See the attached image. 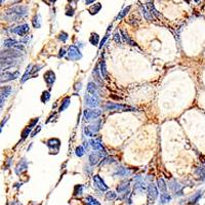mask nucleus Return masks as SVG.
<instances>
[{"label":"nucleus","instance_id":"f257e3e1","mask_svg":"<svg viewBox=\"0 0 205 205\" xmlns=\"http://www.w3.org/2000/svg\"><path fill=\"white\" fill-rule=\"evenodd\" d=\"M28 13V7L24 5H15L5 10L4 19L8 22H17L21 19L25 17Z\"/></svg>","mask_w":205,"mask_h":205},{"label":"nucleus","instance_id":"f03ea898","mask_svg":"<svg viewBox=\"0 0 205 205\" xmlns=\"http://www.w3.org/2000/svg\"><path fill=\"white\" fill-rule=\"evenodd\" d=\"M104 108L108 111H135V109L132 107H128L122 104H116V102H107Z\"/></svg>","mask_w":205,"mask_h":205},{"label":"nucleus","instance_id":"7ed1b4c3","mask_svg":"<svg viewBox=\"0 0 205 205\" xmlns=\"http://www.w3.org/2000/svg\"><path fill=\"white\" fill-rule=\"evenodd\" d=\"M102 115V111L99 109H85L83 112V117L85 120L90 121V120L97 119Z\"/></svg>","mask_w":205,"mask_h":205},{"label":"nucleus","instance_id":"20e7f679","mask_svg":"<svg viewBox=\"0 0 205 205\" xmlns=\"http://www.w3.org/2000/svg\"><path fill=\"white\" fill-rule=\"evenodd\" d=\"M68 57L72 61H78L82 57V53L79 50V48L75 45H71L68 49Z\"/></svg>","mask_w":205,"mask_h":205},{"label":"nucleus","instance_id":"39448f33","mask_svg":"<svg viewBox=\"0 0 205 205\" xmlns=\"http://www.w3.org/2000/svg\"><path fill=\"white\" fill-rule=\"evenodd\" d=\"M3 45L7 48H15V49H21V50L24 49L23 44H22L21 42L17 41V40L12 39V38H8V39L4 40Z\"/></svg>","mask_w":205,"mask_h":205},{"label":"nucleus","instance_id":"423d86ee","mask_svg":"<svg viewBox=\"0 0 205 205\" xmlns=\"http://www.w3.org/2000/svg\"><path fill=\"white\" fill-rule=\"evenodd\" d=\"M84 102H85V105H87L90 108H95L100 105V97L97 95H86L84 97Z\"/></svg>","mask_w":205,"mask_h":205},{"label":"nucleus","instance_id":"0eeeda50","mask_svg":"<svg viewBox=\"0 0 205 205\" xmlns=\"http://www.w3.org/2000/svg\"><path fill=\"white\" fill-rule=\"evenodd\" d=\"M46 145H47V147L49 148L51 153H52V152L57 153V152H59V150H60V147H61V141H60L59 139L52 137V139L47 140Z\"/></svg>","mask_w":205,"mask_h":205},{"label":"nucleus","instance_id":"6e6552de","mask_svg":"<svg viewBox=\"0 0 205 205\" xmlns=\"http://www.w3.org/2000/svg\"><path fill=\"white\" fill-rule=\"evenodd\" d=\"M17 64V59H13V57H1V69L3 70H7L8 68L12 66H15Z\"/></svg>","mask_w":205,"mask_h":205},{"label":"nucleus","instance_id":"1a4fd4ad","mask_svg":"<svg viewBox=\"0 0 205 205\" xmlns=\"http://www.w3.org/2000/svg\"><path fill=\"white\" fill-rule=\"evenodd\" d=\"M29 31H30V26H29L28 24H23V25L15 27L12 30V32L15 33V34L19 35V36H25V35H27L29 33Z\"/></svg>","mask_w":205,"mask_h":205},{"label":"nucleus","instance_id":"9d476101","mask_svg":"<svg viewBox=\"0 0 205 205\" xmlns=\"http://www.w3.org/2000/svg\"><path fill=\"white\" fill-rule=\"evenodd\" d=\"M20 73L19 71H15V72H5L1 74V82H7L10 80H15L17 78H19Z\"/></svg>","mask_w":205,"mask_h":205},{"label":"nucleus","instance_id":"9b49d317","mask_svg":"<svg viewBox=\"0 0 205 205\" xmlns=\"http://www.w3.org/2000/svg\"><path fill=\"white\" fill-rule=\"evenodd\" d=\"M22 55V52L17 49H15V48H9L7 50L2 51L1 57H13V59H17Z\"/></svg>","mask_w":205,"mask_h":205},{"label":"nucleus","instance_id":"f8f14e48","mask_svg":"<svg viewBox=\"0 0 205 205\" xmlns=\"http://www.w3.org/2000/svg\"><path fill=\"white\" fill-rule=\"evenodd\" d=\"M93 184H95V186L97 187V189H100L102 192L108 190V186H107L106 182H104V180H102L100 175H95V177H93Z\"/></svg>","mask_w":205,"mask_h":205},{"label":"nucleus","instance_id":"ddd939ff","mask_svg":"<svg viewBox=\"0 0 205 205\" xmlns=\"http://www.w3.org/2000/svg\"><path fill=\"white\" fill-rule=\"evenodd\" d=\"M44 81L46 82V84H47L48 87H51V86L53 85V83H55V74L53 71L51 70H48L47 72H45V74H44Z\"/></svg>","mask_w":205,"mask_h":205},{"label":"nucleus","instance_id":"4468645a","mask_svg":"<svg viewBox=\"0 0 205 205\" xmlns=\"http://www.w3.org/2000/svg\"><path fill=\"white\" fill-rule=\"evenodd\" d=\"M89 142H90L89 145L91 146V148H92L93 150L99 151V152L102 153V155H106V154H107L106 150H105V148H104V146H102V144L100 141H97V140H91Z\"/></svg>","mask_w":205,"mask_h":205},{"label":"nucleus","instance_id":"2eb2a0df","mask_svg":"<svg viewBox=\"0 0 205 205\" xmlns=\"http://www.w3.org/2000/svg\"><path fill=\"white\" fill-rule=\"evenodd\" d=\"M157 196H158L157 188H156V186L153 184V182H151V184L148 186V197H149V200L153 202L154 200L157 198Z\"/></svg>","mask_w":205,"mask_h":205},{"label":"nucleus","instance_id":"dca6fc26","mask_svg":"<svg viewBox=\"0 0 205 205\" xmlns=\"http://www.w3.org/2000/svg\"><path fill=\"white\" fill-rule=\"evenodd\" d=\"M38 120H39V118H35V119L30 123V125H28L25 129H24L23 132H22V140H25V139H27V137H28V135L31 133V131H32L33 127H34V126L37 124Z\"/></svg>","mask_w":205,"mask_h":205},{"label":"nucleus","instance_id":"f3484780","mask_svg":"<svg viewBox=\"0 0 205 205\" xmlns=\"http://www.w3.org/2000/svg\"><path fill=\"white\" fill-rule=\"evenodd\" d=\"M27 168H28V162H27L26 159H22L19 162V164L17 165V167H15V173L17 174H21L25 170H27Z\"/></svg>","mask_w":205,"mask_h":205},{"label":"nucleus","instance_id":"a211bd4d","mask_svg":"<svg viewBox=\"0 0 205 205\" xmlns=\"http://www.w3.org/2000/svg\"><path fill=\"white\" fill-rule=\"evenodd\" d=\"M131 174V170L129 168H126V167H117L116 171L114 172V175H118V177H128V175Z\"/></svg>","mask_w":205,"mask_h":205},{"label":"nucleus","instance_id":"6ab92c4d","mask_svg":"<svg viewBox=\"0 0 205 205\" xmlns=\"http://www.w3.org/2000/svg\"><path fill=\"white\" fill-rule=\"evenodd\" d=\"M102 154V153H97V152H93L89 155V163L90 165L95 166L99 163V161L101 160Z\"/></svg>","mask_w":205,"mask_h":205},{"label":"nucleus","instance_id":"aec40b11","mask_svg":"<svg viewBox=\"0 0 205 205\" xmlns=\"http://www.w3.org/2000/svg\"><path fill=\"white\" fill-rule=\"evenodd\" d=\"M87 91L90 93V95H99V86L97 85L95 82H88L87 84Z\"/></svg>","mask_w":205,"mask_h":205},{"label":"nucleus","instance_id":"412c9836","mask_svg":"<svg viewBox=\"0 0 205 205\" xmlns=\"http://www.w3.org/2000/svg\"><path fill=\"white\" fill-rule=\"evenodd\" d=\"M141 10H142V15H144V17H146L147 21H154V20H155V17H154V15L150 12V10H149V8L146 7V6L142 5L141 6Z\"/></svg>","mask_w":205,"mask_h":205},{"label":"nucleus","instance_id":"4be33fe9","mask_svg":"<svg viewBox=\"0 0 205 205\" xmlns=\"http://www.w3.org/2000/svg\"><path fill=\"white\" fill-rule=\"evenodd\" d=\"M101 125H102V120L101 119H97L95 122H93L92 124H90L88 127H89L90 131L92 132V134H95V133H97V131L101 129Z\"/></svg>","mask_w":205,"mask_h":205},{"label":"nucleus","instance_id":"5701e85b","mask_svg":"<svg viewBox=\"0 0 205 205\" xmlns=\"http://www.w3.org/2000/svg\"><path fill=\"white\" fill-rule=\"evenodd\" d=\"M117 192L121 194L129 193V182H122L117 187Z\"/></svg>","mask_w":205,"mask_h":205},{"label":"nucleus","instance_id":"b1692460","mask_svg":"<svg viewBox=\"0 0 205 205\" xmlns=\"http://www.w3.org/2000/svg\"><path fill=\"white\" fill-rule=\"evenodd\" d=\"M102 9V3H95L88 8V12H90V15H97L101 12Z\"/></svg>","mask_w":205,"mask_h":205},{"label":"nucleus","instance_id":"393cba45","mask_svg":"<svg viewBox=\"0 0 205 205\" xmlns=\"http://www.w3.org/2000/svg\"><path fill=\"white\" fill-rule=\"evenodd\" d=\"M70 102H71L70 97H64L63 101H62V105L60 106V108H59V112H63V111L66 110V109L68 108L69 106H70Z\"/></svg>","mask_w":205,"mask_h":205},{"label":"nucleus","instance_id":"a878e982","mask_svg":"<svg viewBox=\"0 0 205 205\" xmlns=\"http://www.w3.org/2000/svg\"><path fill=\"white\" fill-rule=\"evenodd\" d=\"M32 24L35 29H39L40 27H41V15H40L39 13H36V15L33 17Z\"/></svg>","mask_w":205,"mask_h":205},{"label":"nucleus","instance_id":"bb28decb","mask_svg":"<svg viewBox=\"0 0 205 205\" xmlns=\"http://www.w3.org/2000/svg\"><path fill=\"white\" fill-rule=\"evenodd\" d=\"M32 68H33L32 65H29V66L27 67L25 74L23 75V77H22V80H21L22 83H25V82L27 81V80L29 79V77H30L31 75H32Z\"/></svg>","mask_w":205,"mask_h":205},{"label":"nucleus","instance_id":"cd10ccee","mask_svg":"<svg viewBox=\"0 0 205 205\" xmlns=\"http://www.w3.org/2000/svg\"><path fill=\"white\" fill-rule=\"evenodd\" d=\"M130 8H131V6L130 5H128L127 7H125V8H123V9L121 10L119 13L117 15V17H115V21H120V20H122L123 19L124 17H125L126 15L129 12V10H130Z\"/></svg>","mask_w":205,"mask_h":205},{"label":"nucleus","instance_id":"c85d7f7f","mask_svg":"<svg viewBox=\"0 0 205 205\" xmlns=\"http://www.w3.org/2000/svg\"><path fill=\"white\" fill-rule=\"evenodd\" d=\"M121 36L123 37V39L125 40L126 42H127L129 45H131V46H137V43H135V42L133 41V40L128 36V34H127V33H126L124 30H121Z\"/></svg>","mask_w":205,"mask_h":205},{"label":"nucleus","instance_id":"c756f323","mask_svg":"<svg viewBox=\"0 0 205 205\" xmlns=\"http://www.w3.org/2000/svg\"><path fill=\"white\" fill-rule=\"evenodd\" d=\"M100 71H101L102 77L104 78V79H108V72H107V70H106V63H105L104 57H102L101 61V70Z\"/></svg>","mask_w":205,"mask_h":205},{"label":"nucleus","instance_id":"7c9ffc66","mask_svg":"<svg viewBox=\"0 0 205 205\" xmlns=\"http://www.w3.org/2000/svg\"><path fill=\"white\" fill-rule=\"evenodd\" d=\"M12 86H4V87L1 88V97H6L9 95H12Z\"/></svg>","mask_w":205,"mask_h":205},{"label":"nucleus","instance_id":"2f4dec72","mask_svg":"<svg viewBox=\"0 0 205 205\" xmlns=\"http://www.w3.org/2000/svg\"><path fill=\"white\" fill-rule=\"evenodd\" d=\"M157 184H158V188L160 189V191H161V192H163V193H166L167 186H166L165 182H164V180L163 179H158Z\"/></svg>","mask_w":205,"mask_h":205},{"label":"nucleus","instance_id":"473e14b6","mask_svg":"<svg viewBox=\"0 0 205 205\" xmlns=\"http://www.w3.org/2000/svg\"><path fill=\"white\" fill-rule=\"evenodd\" d=\"M89 41L92 45H97V44H99V41H100L99 34H97V33H92L89 37Z\"/></svg>","mask_w":205,"mask_h":205},{"label":"nucleus","instance_id":"72a5a7b5","mask_svg":"<svg viewBox=\"0 0 205 205\" xmlns=\"http://www.w3.org/2000/svg\"><path fill=\"white\" fill-rule=\"evenodd\" d=\"M85 205H101L97 202V200H95L93 197L91 196H87L85 198Z\"/></svg>","mask_w":205,"mask_h":205},{"label":"nucleus","instance_id":"f704fd0d","mask_svg":"<svg viewBox=\"0 0 205 205\" xmlns=\"http://www.w3.org/2000/svg\"><path fill=\"white\" fill-rule=\"evenodd\" d=\"M83 190H84V187L82 186V185H77V186H75V188H74V196L82 195Z\"/></svg>","mask_w":205,"mask_h":205},{"label":"nucleus","instance_id":"c9c22d12","mask_svg":"<svg viewBox=\"0 0 205 205\" xmlns=\"http://www.w3.org/2000/svg\"><path fill=\"white\" fill-rule=\"evenodd\" d=\"M170 200H171V197L167 193H162V195L160 196V202H161L162 204L167 203V202H169Z\"/></svg>","mask_w":205,"mask_h":205},{"label":"nucleus","instance_id":"e433bc0d","mask_svg":"<svg viewBox=\"0 0 205 205\" xmlns=\"http://www.w3.org/2000/svg\"><path fill=\"white\" fill-rule=\"evenodd\" d=\"M50 99V93L49 91H43L41 95V102H48Z\"/></svg>","mask_w":205,"mask_h":205},{"label":"nucleus","instance_id":"4c0bfd02","mask_svg":"<svg viewBox=\"0 0 205 205\" xmlns=\"http://www.w3.org/2000/svg\"><path fill=\"white\" fill-rule=\"evenodd\" d=\"M202 195H203V192H202V191H199V192H197L192 197V199H191V203H195V202H198V200H199L200 198L202 197Z\"/></svg>","mask_w":205,"mask_h":205},{"label":"nucleus","instance_id":"58836bf2","mask_svg":"<svg viewBox=\"0 0 205 205\" xmlns=\"http://www.w3.org/2000/svg\"><path fill=\"white\" fill-rule=\"evenodd\" d=\"M196 173L201 177L202 180H205V167H198Z\"/></svg>","mask_w":205,"mask_h":205},{"label":"nucleus","instance_id":"ea45409f","mask_svg":"<svg viewBox=\"0 0 205 205\" xmlns=\"http://www.w3.org/2000/svg\"><path fill=\"white\" fill-rule=\"evenodd\" d=\"M84 153H85V150H84V148L82 146L77 147L76 150H75V154H76L78 157H82L84 155Z\"/></svg>","mask_w":205,"mask_h":205},{"label":"nucleus","instance_id":"a19ab883","mask_svg":"<svg viewBox=\"0 0 205 205\" xmlns=\"http://www.w3.org/2000/svg\"><path fill=\"white\" fill-rule=\"evenodd\" d=\"M113 162H115V160H114V158H113V157H106V158H104V159L102 160L101 165H105V164H110V163H113Z\"/></svg>","mask_w":205,"mask_h":205},{"label":"nucleus","instance_id":"79ce46f5","mask_svg":"<svg viewBox=\"0 0 205 205\" xmlns=\"http://www.w3.org/2000/svg\"><path fill=\"white\" fill-rule=\"evenodd\" d=\"M66 15H68V17H73L74 15V8L72 7L71 5H68L66 7Z\"/></svg>","mask_w":205,"mask_h":205},{"label":"nucleus","instance_id":"37998d69","mask_svg":"<svg viewBox=\"0 0 205 205\" xmlns=\"http://www.w3.org/2000/svg\"><path fill=\"white\" fill-rule=\"evenodd\" d=\"M92 75H93V77L95 78V80H97V81H101V76H100V74H99V67H97V66L95 67V70H93Z\"/></svg>","mask_w":205,"mask_h":205},{"label":"nucleus","instance_id":"c03bdc74","mask_svg":"<svg viewBox=\"0 0 205 205\" xmlns=\"http://www.w3.org/2000/svg\"><path fill=\"white\" fill-rule=\"evenodd\" d=\"M112 28V25H111L110 27H109V30H108V32H107V34L105 35L104 36V38H102V40L101 41V43H100V48H102V46H104V44H105V42L107 41V39H108V37H109V32H110V29Z\"/></svg>","mask_w":205,"mask_h":205},{"label":"nucleus","instance_id":"a18cd8bd","mask_svg":"<svg viewBox=\"0 0 205 205\" xmlns=\"http://www.w3.org/2000/svg\"><path fill=\"white\" fill-rule=\"evenodd\" d=\"M68 37L69 36L66 32H62V33H60V35H59V39L63 42H66L67 40H68Z\"/></svg>","mask_w":205,"mask_h":205},{"label":"nucleus","instance_id":"49530a36","mask_svg":"<svg viewBox=\"0 0 205 205\" xmlns=\"http://www.w3.org/2000/svg\"><path fill=\"white\" fill-rule=\"evenodd\" d=\"M121 34H119V32H116L114 34V41L116 42L117 44L121 43Z\"/></svg>","mask_w":205,"mask_h":205},{"label":"nucleus","instance_id":"de8ad7c7","mask_svg":"<svg viewBox=\"0 0 205 205\" xmlns=\"http://www.w3.org/2000/svg\"><path fill=\"white\" fill-rule=\"evenodd\" d=\"M106 198L108 200H114L116 198V194L114 192H112V191H109V192L107 193V195H106Z\"/></svg>","mask_w":205,"mask_h":205},{"label":"nucleus","instance_id":"09e8293b","mask_svg":"<svg viewBox=\"0 0 205 205\" xmlns=\"http://www.w3.org/2000/svg\"><path fill=\"white\" fill-rule=\"evenodd\" d=\"M84 133H85L86 135H87V137H92V132H91L90 131V129H89V127H88V126H85V127H84Z\"/></svg>","mask_w":205,"mask_h":205},{"label":"nucleus","instance_id":"8fccbe9b","mask_svg":"<svg viewBox=\"0 0 205 205\" xmlns=\"http://www.w3.org/2000/svg\"><path fill=\"white\" fill-rule=\"evenodd\" d=\"M40 130H41V127H40V126H38V128H36V129H35V130L32 132V134H31V137H35V135H36L37 133H38Z\"/></svg>","mask_w":205,"mask_h":205},{"label":"nucleus","instance_id":"3c124183","mask_svg":"<svg viewBox=\"0 0 205 205\" xmlns=\"http://www.w3.org/2000/svg\"><path fill=\"white\" fill-rule=\"evenodd\" d=\"M65 55H66V49H65V48H61V50H60V57H65Z\"/></svg>","mask_w":205,"mask_h":205},{"label":"nucleus","instance_id":"603ef678","mask_svg":"<svg viewBox=\"0 0 205 205\" xmlns=\"http://www.w3.org/2000/svg\"><path fill=\"white\" fill-rule=\"evenodd\" d=\"M81 85H82L81 82H78V83H76V85H75V89L79 91L80 89H81Z\"/></svg>","mask_w":205,"mask_h":205},{"label":"nucleus","instance_id":"864d4df0","mask_svg":"<svg viewBox=\"0 0 205 205\" xmlns=\"http://www.w3.org/2000/svg\"><path fill=\"white\" fill-rule=\"evenodd\" d=\"M95 0H85V4L86 5H89V4H92Z\"/></svg>","mask_w":205,"mask_h":205},{"label":"nucleus","instance_id":"5fc2aeb1","mask_svg":"<svg viewBox=\"0 0 205 205\" xmlns=\"http://www.w3.org/2000/svg\"><path fill=\"white\" fill-rule=\"evenodd\" d=\"M48 1H49L50 3H55V2L57 1V0H48Z\"/></svg>","mask_w":205,"mask_h":205},{"label":"nucleus","instance_id":"6e6d98bb","mask_svg":"<svg viewBox=\"0 0 205 205\" xmlns=\"http://www.w3.org/2000/svg\"><path fill=\"white\" fill-rule=\"evenodd\" d=\"M67 1H68V2H69V3H72V2H73V1H74V0H67Z\"/></svg>","mask_w":205,"mask_h":205},{"label":"nucleus","instance_id":"4d7b16f0","mask_svg":"<svg viewBox=\"0 0 205 205\" xmlns=\"http://www.w3.org/2000/svg\"><path fill=\"white\" fill-rule=\"evenodd\" d=\"M13 2H19V1H21V0H12Z\"/></svg>","mask_w":205,"mask_h":205},{"label":"nucleus","instance_id":"13d9d810","mask_svg":"<svg viewBox=\"0 0 205 205\" xmlns=\"http://www.w3.org/2000/svg\"><path fill=\"white\" fill-rule=\"evenodd\" d=\"M3 2H4V0H1V4H3Z\"/></svg>","mask_w":205,"mask_h":205},{"label":"nucleus","instance_id":"bf43d9fd","mask_svg":"<svg viewBox=\"0 0 205 205\" xmlns=\"http://www.w3.org/2000/svg\"><path fill=\"white\" fill-rule=\"evenodd\" d=\"M195 1H196V2H199V0H195Z\"/></svg>","mask_w":205,"mask_h":205}]
</instances>
